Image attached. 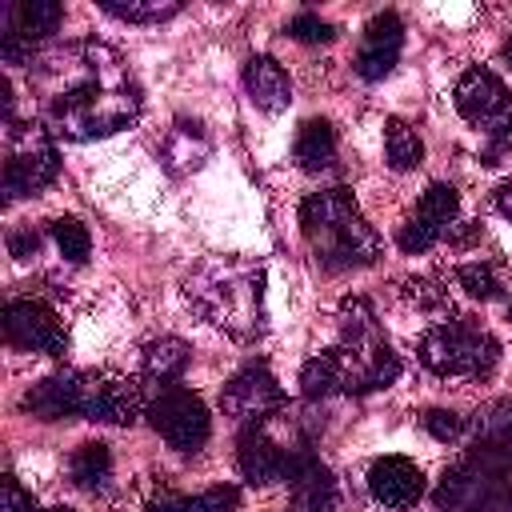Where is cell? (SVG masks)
I'll return each instance as SVG.
<instances>
[{
	"label": "cell",
	"mask_w": 512,
	"mask_h": 512,
	"mask_svg": "<svg viewBox=\"0 0 512 512\" xmlns=\"http://www.w3.org/2000/svg\"><path fill=\"white\" fill-rule=\"evenodd\" d=\"M32 92L52 136L88 144L116 136L140 116V88L112 44L76 40L32 64Z\"/></svg>",
	"instance_id": "obj_1"
},
{
	"label": "cell",
	"mask_w": 512,
	"mask_h": 512,
	"mask_svg": "<svg viewBox=\"0 0 512 512\" xmlns=\"http://www.w3.org/2000/svg\"><path fill=\"white\" fill-rule=\"evenodd\" d=\"M20 408L36 420H96V424H116L128 428L140 420V412L148 408L144 400V384L128 380L120 372H104V368H64L52 372L44 380H36L24 396Z\"/></svg>",
	"instance_id": "obj_2"
},
{
	"label": "cell",
	"mask_w": 512,
	"mask_h": 512,
	"mask_svg": "<svg viewBox=\"0 0 512 512\" xmlns=\"http://www.w3.org/2000/svg\"><path fill=\"white\" fill-rule=\"evenodd\" d=\"M184 300L200 320L228 332L232 340H260L268 328L264 308V264L248 256H208L184 280Z\"/></svg>",
	"instance_id": "obj_3"
},
{
	"label": "cell",
	"mask_w": 512,
	"mask_h": 512,
	"mask_svg": "<svg viewBox=\"0 0 512 512\" xmlns=\"http://www.w3.org/2000/svg\"><path fill=\"white\" fill-rule=\"evenodd\" d=\"M300 236L324 272L368 268L380 256V236L356 208L348 188H320L300 200Z\"/></svg>",
	"instance_id": "obj_4"
},
{
	"label": "cell",
	"mask_w": 512,
	"mask_h": 512,
	"mask_svg": "<svg viewBox=\"0 0 512 512\" xmlns=\"http://www.w3.org/2000/svg\"><path fill=\"white\" fill-rule=\"evenodd\" d=\"M320 456L312 452V436L300 416H288L284 408L248 424L236 444V468L248 484L268 488V484H292L308 464Z\"/></svg>",
	"instance_id": "obj_5"
},
{
	"label": "cell",
	"mask_w": 512,
	"mask_h": 512,
	"mask_svg": "<svg viewBox=\"0 0 512 512\" xmlns=\"http://www.w3.org/2000/svg\"><path fill=\"white\" fill-rule=\"evenodd\" d=\"M336 320H340L336 356L344 364V396H368V392L396 384L400 356L392 352V344L376 320V308L364 296H348L340 304Z\"/></svg>",
	"instance_id": "obj_6"
},
{
	"label": "cell",
	"mask_w": 512,
	"mask_h": 512,
	"mask_svg": "<svg viewBox=\"0 0 512 512\" xmlns=\"http://www.w3.org/2000/svg\"><path fill=\"white\" fill-rule=\"evenodd\" d=\"M416 356L432 376L484 380L500 364V340L484 324H476L468 316H452V320H436L420 332Z\"/></svg>",
	"instance_id": "obj_7"
},
{
	"label": "cell",
	"mask_w": 512,
	"mask_h": 512,
	"mask_svg": "<svg viewBox=\"0 0 512 512\" xmlns=\"http://www.w3.org/2000/svg\"><path fill=\"white\" fill-rule=\"evenodd\" d=\"M60 172V156H56V140L44 128V120H8L4 124V172H0V188L4 200H24L36 196L40 188H48Z\"/></svg>",
	"instance_id": "obj_8"
},
{
	"label": "cell",
	"mask_w": 512,
	"mask_h": 512,
	"mask_svg": "<svg viewBox=\"0 0 512 512\" xmlns=\"http://www.w3.org/2000/svg\"><path fill=\"white\" fill-rule=\"evenodd\" d=\"M456 112L488 140V148L512 144V92L492 68L472 64L456 80Z\"/></svg>",
	"instance_id": "obj_9"
},
{
	"label": "cell",
	"mask_w": 512,
	"mask_h": 512,
	"mask_svg": "<svg viewBox=\"0 0 512 512\" xmlns=\"http://www.w3.org/2000/svg\"><path fill=\"white\" fill-rule=\"evenodd\" d=\"M144 416H148V424L164 436V444L176 448V452H200V448L208 444V436H212V416H208L204 400H200L196 392L180 388V384L160 388V392L148 400Z\"/></svg>",
	"instance_id": "obj_10"
},
{
	"label": "cell",
	"mask_w": 512,
	"mask_h": 512,
	"mask_svg": "<svg viewBox=\"0 0 512 512\" xmlns=\"http://www.w3.org/2000/svg\"><path fill=\"white\" fill-rule=\"evenodd\" d=\"M64 8L56 0H16L0 12V56L4 64H36V48L56 36Z\"/></svg>",
	"instance_id": "obj_11"
},
{
	"label": "cell",
	"mask_w": 512,
	"mask_h": 512,
	"mask_svg": "<svg viewBox=\"0 0 512 512\" xmlns=\"http://www.w3.org/2000/svg\"><path fill=\"white\" fill-rule=\"evenodd\" d=\"M456 212H460V192H456L452 184H428L424 196L416 200V208L408 212V220L400 224L396 244H400L408 256H420V252L436 248V244L452 232Z\"/></svg>",
	"instance_id": "obj_12"
},
{
	"label": "cell",
	"mask_w": 512,
	"mask_h": 512,
	"mask_svg": "<svg viewBox=\"0 0 512 512\" xmlns=\"http://www.w3.org/2000/svg\"><path fill=\"white\" fill-rule=\"evenodd\" d=\"M220 408H224V416H232L236 424L248 428L284 408V388L264 360H252L220 388Z\"/></svg>",
	"instance_id": "obj_13"
},
{
	"label": "cell",
	"mask_w": 512,
	"mask_h": 512,
	"mask_svg": "<svg viewBox=\"0 0 512 512\" xmlns=\"http://www.w3.org/2000/svg\"><path fill=\"white\" fill-rule=\"evenodd\" d=\"M4 340L20 352H44V356H64L68 332L60 316L40 304V300H8L4 304Z\"/></svg>",
	"instance_id": "obj_14"
},
{
	"label": "cell",
	"mask_w": 512,
	"mask_h": 512,
	"mask_svg": "<svg viewBox=\"0 0 512 512\" xmlns=\"http://www.w3.org/2000/svg\"><path fill=\"white\" fill-rule=\"evenodd\" d=\"M400 48H404V20L396 12H376L368 24H364V36H360V48H356V76L376 84L384 80L396 60H400Z\"/></svg>",
	"instance_id": "obj_15"
},
{
	"label": "cell",
	"mask_w": 512,
	"mask_h": 512,
	"mask_svg": "<svg viewBox=\"0 0 512 512\" xmlns=\"http://www.w3.org/2000/svg\"><path fill=\"white\" fill-rule=\"evenodd\" d=\"M368 496L380 508H416L424 496V472L408 456H376L368 468Z\"/></svg>",
	"instance_id": "obj_16"
},
{
	"label": "cell",
	"mask_w": 512,
	"mask_h": 512,
	"mask_svg": "<svg viewBox=\"0 0 512 512\" xmlns=\"http://www.w3.org/2000/svg\"><path fill=\"white\" fill-rule=\"evenodd\" d=\"M212 156V140L204 132L200 120H188V116H176L172 128L164 132L160 140V164L168 176H192L208 164Z\"/></svg>",
	"instance_id": "obj_17"
},
{
	"label": "cell",
	"mask_w": 512,
	"mask_h": 512,
	"mask_svg": "<svg viewBox=\"0 0 512 512\" xmlns=\"http://www.w3.org/2000/svg\"><path fill=\"white\" fill-rule=\"evenodd\" d=\"M244 88H248V100L260 112L276 116L292 104V80H288L284 64L272 60V56H248L244 60Z\"/></svg>",
	"instance_id": "obj_18"
},
{
	"label": "cell",
	"mask_w": 512,
	"mask_h": 512,
	"mask_svg": "<svg viewBox=\"0 0 512 512\" xmlns=\"http://www.w3.org/2000/svg\"><path fill=\"white\" fill-rule=\"evenodd\" d=\"M188 360H192L188 340H180V336H160V340H152V344L144 348V356H140V384L152 388V392L172 388V384L188 372Z\"/></svg>",
	"instance_id": "obj_19"
},
{
	"label": "cell",
	"mask_w": 512,
	"mask_h": 512,
	"mask_svg": "<svg viewBox=\"0 0 512 512\" xmlns=\"http://www.w3.org/2000/svg\"><path fill=\"white\" fill-rule=\"evenodd\" d=\"M292 160H296V168H304V172H324V168H332V164H336V128H332L328 120H320V116L304 120V124L296 128V140H292Z\"/></svg>",
	"instance_id": "obj_20"
},
{
	"label": "cell",
	"mask_w": 512,
	"mask_h": 512,
	"mask_svg": "<svg viewBox=\"0 0 512 512\" xmlns=\"http://www.w3.org/2000/svg\"><path fill=\"white\" fill-rule=\"evenodd\" d=\"M340 504V488L336 476L316 460L308 464L296 480H292V496H288V512H336Z\"/></svg>",
	"instance_id": "obj_21"
},
{
	"label": "cell",
	"mask_w": 512,
	"mask_h": 512,
	"mask_svg": "<svg viewBox=\"0 0 512 512\" xmlns=\"http://www.w3.org/2000/svg\"><path fill=\"white\" fill-rule=\"evenodd\" d=\"M240 508V488L236 484H212L196 496H180L172 488H160L148 500V512H236Z\"/></svg>",
	"instance_id": "obj_22"
},
{
	"label": "cell",
	"mask_w": 512,
	"mask_h": 512,
	"mask_svg": "<svg viewBox=\"0 0 512 512\" xmlns=\"http://www.w3.org/2000/svg\"><path fill=\"white\" fill-rule=\"evenodd\" d=\"M64 472H68V484H76L80 492H92V496L108 492V484H112V452H108V444H100V440L80 444L68 456Z\"/></svg>",
	"instance_id": "obj_23"
},
{
	"label": "cell",
	"mask_w": 512,
	"mask_h": 512,
	"mask_svg": "<svg viewBox=\"0 0 512 512\" xmlns=\"http://www.w3.org/2000/svg\"><path fill=\"white\" fill-rule=\"evenodd\" d=\"M300 392H304V400L344 396V364H340L336 348H324V352H316V356L304 360V368H300Z\"/></svg>",
	"instance_id": "obj_24"
},
{
	"label": "cell",
	"mask_w": 512,
	"mask_h": 512,
	"mask_svg": "<svg viewBox=\"0 0 512 512\" xmlns=\"http://www.w3.org/2000/svg\"><path fill=\"white\" fill-rule=\"evenodd\" d=\"M464 444H512V396H496L468 416Z\"/></svg>",
	"instance_id": "obj_25"
},
{
	"label": "cell",
	"mask_w": 512,
	"mask_h": 512,
	"mask_svg": "<svg viewBox=\"0 0 512 512\" xmlns=\"http://www.w3.org/2000/svg\"><path fill=\"white\" fill-rule=\"evenodd\" d=\"M384 160H388L392 172H412V168L424 164V140H420V132H416L408 120H400V116H392V120L384 124Z\"/></svg>",
	"instance_id": "obj_26"
},
{
	"label": "cell",
	"mask_w": 512,
	"mask_h": 512,
	"mask_svg": "<svg viewBox=\"0 0 512 512\" xmlns=\"http://www.w3.org/2000/svg\"><path fill=\"white\" fill-rule=\"evenodd\" d=\"M48 240L56 244L64 264H84L92 256V232L76 216H56L48 220Z\"/></svg>",
	"instance_id": "obj_27"
},
{
	"label": "cell",
	"mask_w": 512,
	"mask_h": 512,
	"mask_svg": "<svg viewBox=\"0 0 512 512\" xmlns=\"http://www.w3.org/2000/svg\"><path fill=\"white\" fill-rule=\"evenodd\" d=\"M456 284L472 296V300H480V304H488V300H500L508 288H504V276L496 272V264H488V260H468V264H460L456 268Z\"/></svg>",
	"instance_id": "obj_28"
},
{
	"label": "cell",
	"mask_w": 512,
	"mask_h": 512,
	"mask_svg": "<svg viewBox=\"0 0 512 512\" xmlns=\"http://www.w3.org/2000/svg\"><path fill=\"white\" fill-rule=\"evenodd\" d=\"M100 12L128 24H160L180 12V0H100Z\"/></svg>",
	"instance_id": "obj_29"
},
{
	"label": "cell",
	"mask_w": 512,
	"mask_h": 512,
	"mask_svg": "<svg viewBox=\"0 0 512 512\" xmlns=\"http://www.w3.org/2000/svg\"><path fill=\"white\" fill-rule=\"evenodd\" d=\"M420 424H424V432H428L432 440H440V444H456V440H464V432H468V416H460V412H452V408H428V412H420Z\"/></svg>",
	"instance_id": "obj_30"
},
{
	"label": "cell",
	"mask_w": 512,
	"mask_h": 512,
	"mask_svg": "<svg viewBox=\"0 0 512 512\" xmlns=\"http://www.w3.org/2000/svg\"><path fill=\"white\" fill-rule=\"evenodd\" d=\"M292 40H300V44H328V40H336V24H328L324 16H316V12H296L292 20H288V28H284Z\"/></svg>",
	"instance_id": "obj_31"
},
{
	"label": "cell",
	"mask_w": 512,
	"mask_h": 512,
	"mask_svg": "<svg viewBox=\"0 0 512 512\" xmlns=\"http://www.w3.org/2000/svg\"><path fill=\"white\" fill-rule=\"evenodd\" d=\"M0 512H40L36 500H32V492L12 472L0 480Z\"/></svg>",
	"instance_id": "obj_32"
},
{
	"label": "cell",
	"mask_w": 512,
	"mask_h": 512,
	"mask_svg": "<svg viewBox=\"0 0 512 512\" xmlns=\"http://www.w3.org/2000/svg\"><path fill=\"white\" fill-rule=\"evenodd\" d=\"M40 232L36 228H16V232H8V252L16 256V260H32L36 252H40Z\"/></svg>",
	"instance_id": "obj_33"
},
{
	"label": "cell",
	"mask_w": 512,
	"mask_h": 512,
	"mask_svg": "<svg viewBox=\"0 0 512 512\" xmlns=\"http://www.w3.org/2000/svg\"><path fill=\"white\" fill-rule=\"evenodd\" d=\"M404 288H408V296H412L416 304H424V308H440V304H444V288H436L432 280H408Z\"/></svg>",
	"instance_id": "obj_34"
},
{
	"label": "cell",
	"mask_w": 512,
	"mask_h": 512,
	"mask_svg": "<svg viewBox=\"0 0 512 512\" xmlns=\"http://www.w3.org/2000/svg\"><path fill=\"white\" fill-rule=\"evenodd\" d=\"M496 208H500V216L512 224V180H504V184L496 188Z\"/></svg>",
	"instance_id": "obj_35"
},
{
	"label": "cell",
	"mask_w": 512,
	"mask_h": 512,
	"mask_svg": "<svg viewBox=\"0 0 512 512\" xmlns=\"http://www.w3.org/2000/svg\"><path fill=\"white\" fill-rule=\"evenodd\" d=\"M504 60H508V64H512V40H508V44H504Z\"/></svg>",
	"instance_id": "obj_36"
},
{
	"label": "cell",
	"mask_w": 512,
	"mask_h": 512,
	"mask_svg": "<svg viewBox=\"0 0 512 512\" xmlns=\"http://www.w3.org/2000/svg\"><path fill=\"white\" fill-rule=\"evenodd\" d=\"M44 512H72V508H64V504H60V508H44Z\"/></svg>",
	"instance_id": "obj_37"
},
{
	"label": "cell",
	"mask_w": 512,
	"mask_h": 512,
	"mask_svg": "<svg viewBox=\"0 0 512 512\" xmlns=\"http://www.w3.org/2000/svg\"><path fill=\"white\" fill-rule=\"evenodd\" d=\"M508 320H512V300H508Z\"/></svg>",
	"instance_id": "obj_38"
}]
</instances>
